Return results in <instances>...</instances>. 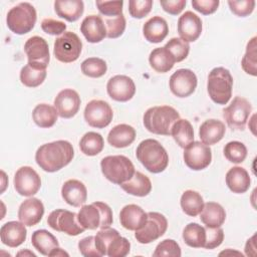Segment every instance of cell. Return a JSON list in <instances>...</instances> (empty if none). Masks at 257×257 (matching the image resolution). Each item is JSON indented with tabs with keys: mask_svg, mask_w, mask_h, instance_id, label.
Instances as JSON below:
<instances>
[{
	"mask_svg": "<svg viewBox=\"0 0 257 257\" xmlns=\"http://www.w3.org/2000/svg\"><path fill=\"white\" fill-rule=\"evenodd\" d=\"M219 4H220L219 0H193L192 1L193 8L204 15H209L217 11Z\"/></svg>",
	"mask_w": 257,
	"mask_h": 257,
	"instance_id": "obj_53",
	"label": "cell"
},
{
	"mask_svg": "<svg viewBox=\"0 0 257 257\" xmlns=\"http://www.w3.org/2000/svg\"><path fill=\"white\" fill-rule=\"evenodd\" d=\"M57 116L56 108L47 103L37 104L32 111V118L35 124L43 128L53 126L57 120Z\"/></svg>",
	"mask_w": 257,
	"mask_h": 257,
	"instance_id": "obj_36",
	"label": "cell"
},
{
	"mask_svg": "<svg viewBox=\"0 0 257 257\" xmlns=\"http://www.w3.org/2000/svg\"><path fill=\"white\" fill-rule=\"evenodd\" d=\"M27 236V230L22 222L10 221L2 225L0 229V238L4 245L16 248L20 246Z\"/></svg>",
	"mask_w": 257,
	"mask_h": 257,
	"instance_id": "obj_23",
	"label": "cell"
},
{
	"mask_svg": "<svg viewBox=\"0 0 257 257\" xmlns=\"http://www.w3.org/2000/svg\"><path fill=\"white\" fill-rule=\"evenodd\" d=\"M100 169L102 175L115 185L125 183L136 172L132 161L122 155L104 157L100 161Z\"/></svg>",
	"mask_w": 257,
	"mask_h": 257,
	"instance_id": "obj_7",
	"label": "cell"
},
{
	"mask_svg": "<svg viewBox=\"0 0 257 257\" xmlns=\"http://www.w3.org/2000/svg\"><path fill=\"white\" fill-rule=\"evenodd\" d=\"M109 97L115 101L125 102L133 98L136 93L134 80L126 75H114L110 77L106 84Z\"/></svg>",
	"mask_w": 257,
	"mask_h": 257,
	"instance_id": "obj_17",
	"label": "cell"
},
{
	"mask_svg": "<svg viewBox=\"0 0 257 257\" xmlns=\"http://www.w3.org/2000/svg\"><path fill=\"white\" fill-rule=\"evenodd\" d=\"M186 0H168V1H161L160 4L163 7L164 11L171 15H178L180 14L186 6Z\"/></svg>",
	"mask_w": 257,
	"mask_h": 257,
	"instance_id": "obj_54",
	"label": "cell"
},
{
	"mask_svg": "<svg viewBox=\"0 0 257 257\" xmlns=\"http://www.w3.org/2000/svg\"><path fill=\"white\" fill-rule=\"evenodd\" d=\"M139 162L153 174L164 172L169 165V156L165 148L154 139L142 141L136 151Z\"/></svg>",
	"mask_w": 257,
	"mask_h": 257,
	"instance_id": "obj_2",
	"label": "cell"
},
{
	"mask_svg": "<svg viewBox=\"0 0 257 257\" xmlns=\"http://www.w3.org/2000/svg\"><path fill=\"white\" fill-rule=\"evenodd\" d=\"M149 62L157 72L165 73L173 68L176 60L167 48L158 47L150 53Z\"/></svg>",
	"mask_w": 257,
	"mask_h": 257,
	"instance_id": "obj_35",
	"label": "cell"
},
{
	"mask_svg": "<svg viewBox=\"0 0 257 257\" xmlns=\"http://www.w3.org/2000/svg\"><path fill=\"white\" fill-rule=\"evenodd\" d=\"M36 19L37 14L34 6L28 2H21L8 11L6 23L13 33L23 35L34 28Z\"/></svg>",
	"mask_w": 257,
	"mask_h": 257,
	"instance_id": "obj_8",
	"label": "cell"
},
{
	"mask_svg": "<svg viewBox=\"0 0 257 257\" xmlns=\"http://www.w3.org/2000/svg\"><path fill=\"white\" fill-rule=\"evenodd\" d=\"M257 37L254 36L252 39L249 40L246 46V52L241 60V66L243 70L252 76L257 75V69H256V64H257V43H256Z\"/></svg>",
	"mask_w": 257,
	"mask_h": 257,
	"instance_id": "obj_41",
	"label": "cell"
},
{
	"mask_svg": "<svg viewBox=\"0 0 257 257\" xmlns=\"http://www.w3.org/2000/svg\"><path fill=\"white\" fill-rule=\"evenodd\" d=\"M81 71L84 75L92 78H98L105 74L107 70L106 62L98 57H89L82 61Z\"/></svg>",
	"mask_w": 257,
	"mask_h": 257,
	"instance_id": "obj_42",
	"label": "cell"
},
{
	"mask_svg": "<svg viewBox=\"0 0 257 257\" xmlns=\"http://www.w3.org/2000/svg\"><path fill=\"white\" fill-rule=\"evenodd\" d=\"M74 151L68 141L59 140L40 146L35 153L37 165L45 172L54 173L66 167L73 159Z\"/></svg>",
	"mask_w": 257,
	"mask_h": 257,
	"instance_id": "obj_1",
	"label": "cell"
},
{
	"mask_svg": "<svg viewBox=\"0 0 257 257\" xmlns=\"http://www.w3.org/2000/svg\"><path fill=\"white\" fill-rule=\"evenodd\" d=\"M94 241L101 256L124 257L131 250L130 241L120 236L117 230L110 227L100 229L94 236Z\"/></svg>",
	"mask_w": 257,
	"mask_h": 257,
	"instance_id": "obj_5",
	"label": "cell"
},
{
	"mask_svg": "<svg viewBox=\"0 0 257 257\" xmlns=\"http://www.w3.org/2000/svg\"><path fill=\"white\" fill-rule=\"evenodd\" d=\"M104 142L100 134L88 132L83 135L79 142V149L85 155L93 157L98 155L103 150Z\"/></svg>",
	"mask_w": 257,
	"mask_h": 257,
	"instance_id": "obj_39",
	"label": "cell"
},
{
	"mask_svg": "<svg viewBox=\"0 0 257 257\" xmlns=\"http://www.w3.org/2000/svg\"><path fill=\"white\" fill-rule=\"evenodd\" d=\"M46 68L43 65L28 62L20 70V81L27 87H37L45 80Z\"/></svg>",
	"mask_w": 257,
	"mask_h": 257,
	"instance_id": "obj_33",
	"label": "cell"
},
{
	"mask_svg": "<svg viewBox=\"0 0 257 257\" xmlns=\"http://www.w3.org/2000/svg\"><path fill=\"white\" fill-rule=\"evenodd\" d=\"M233 77L225 67H215L208 75L207 90L210 98L217 104H226L232 96Z\"/></svg>",
	"mask_w": 257,
	"mask_h": 257,
	"instance_id": "obj_6",
	"label": "cell"
},
{
	"mask_svg": "<svg viewBox=\"0 0 257 257\" xmlns=\"http://www.w3.org/2000/svg\"><path fill=\"white\" fill-rule=\"evenodd\" d=\"M228 5L233 14L239 17H245L250 15L255 7L254 0H240V1H228Z\"/></svg>",
	"mask_w": 257,
	"mask_h": 257,
	"instance_id": "obj_50",
	"label": "cell"
},
{
	"mask_svg": "<svg viewBox=\"0 0 257 257\" xmlns=\"http://www.w3.org/2000/svg\"><path fill=\"white\" fill-rule=\"evenodd\" d=\"M153 7L152 0H130L128 1V12L132 17L142 19L147 16Z\"/></svg>",
	"mask_w": 257,
	"mask_h": 257,
	"instance_id": "obj_47",
	"label": "cell"
},
{
	"mask_svg": "<svg viewBox=\"0 0 257 257\" xmlns=\"http://www.w3.org/2000/svg\"><path fill=\"white\" fill-rule=\"evenodd\" d=\"M224 156L229 162L240 164L244 162L247 157V148L241 142H229L224 147Z\"/></svg>",
	"mask_w": 257,
	"mask_h": 257,
	"instance_id": "obj_43",
	"label": "cell"
},
{
	"mask_svg": "<svg viewBox=\"0 0 257 257\" xmlns=\"http://www.w3.org/2000/svg\"><path fill=\"white\" fill-rule=\"evenodd\" d=\"M78 250L81 255L85 257H100L101 254L95 246L94 236H88L82 238L78 242Z\"/></svg>",
	"mask_w": 257,
	"mask_h": 257,
	"instance_id": "obj_51",
	"label": "cell"
},
{
	"mask_svg": "<svg viewBox=\"0 0 257 257\" xmlns=\"http://www.w3.org/2000/svg\"><path fill=\"white\" fill-rule=\"evenodd\" d=\"M14 189L24 197H32L41 187V179L37 172L29 167L24 166L18 169L14 175Z\"/></svg>",
	"mask_w": 257,
	"mask_h": 257,
	"instance_id": "obj_15",
	"label": "cell"
},
{
	"mask_svg": "<svg viewBox=\"0 0 257 257\" xmlns=\"http://www.w3.org/2000/svg\"><path fill=\"white\" fill-rule=\"evenodd\" d=\"M200 219L206 227H221L226 220L225 209L216 202H208L204 204L200 213Z\"/></svg>",
	"mask_w": 257,
	"mask_h": 257,
	"instance_id": "obj_30",
	"label": "cell"
},
{
	"mask_svg": "<svg viewBox=\"0 0 257 257\" xmlns=\"http://www.w3.org/2000/svg\"><path fill=\"white\" fill-rule=\"evenodd\" d=\"M106 28V37L117 38L124 32L125 18L123 14L114 17H103Z\"/></svg>",
	"mask_w": 257,
	"mask_h": 257,
	"instance_id": "obj_45",
	"label": "cell"
},
{
	"mask_svg": "<svg viewBox=\"0 0 257 257\" xmlns=\"http://www.w3.org/2000/svg\"><path fill=\"white\" fill-rule=\"evenodd\" d=\"M47 223L53 230L69 236H77L85 231L77 220V214L64 209L52 211L47 218Z\"/></svg>",
	"mask_w": 257,
	"mask_h": 257,
	"instance_id": "obj_12",
	"label": "cell"
},
{
	"mask_svg": "<svg viewBox=\"0 0 257 257\" xmlns=\"http://www.w3.org/2000/svg\"><path fill=\"white\" fill-rule=\"evenodd\" d=\"M136 139V130L128 124L120 123L113 126L107 136V142L110 146L121 149L128 147Z\"/></svg>",
	"mask_w": 257,
	"mask_h": 257,
	"instance_id": "obj_29",
	"label": "cell"
},
{
	"mask_svg": "<svg viewBox=\"0 0 257 257\" xmlns=\"http://www.w3.org/2000/svg\"><path fill=\"white\" fill-rule=\"evenodd\" d=\"M198 83L195 72L191 69L181 68L175 71L169 81L170 89L177 97H188L194 93Z\"/></svg>",
	"mask_w": 257,
	"mask_h": 257,
	"instance_id": "obj_16",
	"label": "cell"
},
{
	"mask_svg": "<svg viewBox=\"0 0 257 257\" xmlns=\"http://www.w3.org/2000/svg\"><path fill=\"white\" fill-rule=\"evenodd\" d=\"M184 162L193 171L206 169L212 161V151L202 142H193L184 149Z\"/></svg>",
	"mask_w": 257,
	"mask_h": 257,
	"instance_id": "obj_14",
	"label": "cell"
},
{
	"mask_svg": "<svg viewBox=\"0 0 257 257\" xmlns=\"http://www.w3.org/2000/svg\"><path fill=\"white\" fill-rule=\"evenodd\" d=\"M68 256V253H66L64 250H62L61 248H59V247H57V248H55L51 253H50V255L49 256Z\"/></svg>",
	"mask_w": 257,
	"mask_h": 257,
	"instance_id": "obj_55",
	"label": "cell"
},
{
	"mask_svg": "<svg viewBox=\"0 0 257 257\" xmlns=\"http://www.w3.org/2000/svg\"><path fill=\"white\" fill-rule=\"evenodd\" d=\"M54 10L60 18L74 22L83 14L84 4L81 0H56Z\"/></svg>",
	"mask_w": 257,
	"mask_h": 257,
	"instance_id": "obj_31",
	"label": "cell"
},
{
	"mask_svg": "<svg viewBox=\"0 0 257 257\" xmlns=\"http://www.w3.org/2000/svg\"><path fill=\"white\" fill-rule=\"evenodd\" d=\"M119 186L127 194L137 197L148 196L152 191L151 180L141 172H135L128 181Z\"/></svg>",
	"mask_w": 257,
	"mask_h": 257,
	"instance_id": "obj_32",
	"label": "cell"
},
{
	"mask_svg": "<svg viewBox=\"0 0 257 257\" xmlns=\"http://www.w3.org/2000/svg\"><path fill=\"white\" fill-rule=\"evenodd\" d=\"M62 199L70 206H83L87 199V190L85 185L75 179L67 180L61 188Z\"/></svg>",
	"mask_w": 257,
	"mask_h": 257,
	"instance_id": "obj_24",
	"label": "cell"
},
{
	"mask_svg": "<svg viewBox=\"0 0 257 257\" xmlns=\"http://www.w3.org/2000/svg\"><path fill=\"white\" fill-rule=\"evenodd\" d=\"M95 5L103 17H114L122 14L123 1H96Z\"/></svg>",
	"mask_w": 257,
	"mask_h": 257,
	"instance_id": "obj_48",
	"label": "cell"
},
{
	"mask_svg": "<svg viewBox=\"0 0 257 257\" xmlns=\"http://www.w3.org/2000/svg\"><path fill=\"white\" fill-rule=\"evenodd\" d=\"M252 105L244 97L235 96L231 103L223 109V117L232 130L242 131L251 114Z\"/></svg>",
	"mask_w": 257,
	"mask_h": 257,
	"instance_id": "obj_11",
	"label": "cell"
},
{
	"mask_svg": "<svg viewBox=\"0 0 257 257\" xmlns=\"http://www.w3.org/2000/svg\"><path fill=\"white\" fill-rule=\"evenodd\" d=\"M82 49L80 38L71 31H65L54 41L53 54L57 60L63 63H70L78 59Z\"/></svg>",
	"mask_w": 257,
	"mask_h": 257,
	"instance_id": "obj_9",
	"label": "cell"
},
{
	"mask_svg": "<svg viewBox=\"0 0 257 257\" xmlns=\"http://www.w3.org/2000/svg\"><path fill=\"white\" fill-rule=\"evenodd\" d=\"M185 243L192 248H203L206 241L205 227L198 223H190L183 230Z\"/></svg>",
	"mask_w": 257,
	"mask_h": 257,
	"instance_id": "obj_40",
	"label": "cell"
},
{
	"mask_svg": "<svg viewBox=\"0 0 257 257\" xmlns=\"http://www.w3.org/2000/svg\"><path fill=\"white\" fill-rule=\"evenodd\" d=\"M77 220L86 230L104 229L112 224V211L110 207L103 202H93L89 205L81 206Z\"/></svg>",
	"mask_w": 257,
	"mask_h": 257,
	"instance_id": "obj_4",
	"label": "cell"
},
{
	"mask_svg": "<svg viewBox=\"0 0 257 257\" xmlns=\"http://www.w3.org/2000/svg\"><path fill=\"white\" fill-rule=\"evenodd\" d=\"M168 228L166 217L158 212H149L145 224L135 232V238L141 244H149L162 237Z\"/></svg>",
	"mask_w": 257,
	"mask_h": 257,
	"instance_id": "obj_10",
	"label": "cell"
},
{
	"mask_svg": "<svg viewBox=\"0 0 257 257\" xmlns=\"http://www.w3.org/2000/svg\"><path fill=\"white\" fill-rule=\"evenodd\" d=\"M31 243L33 247L44 256H49L55 248L59 247L56 237L44 229L36 230L32 233Z\"/></svg>",
	"mask_w": 257,
	"mask_h": 257,
	"instance_id": "obj_34",
	"label": "cell"
},
{
	"mask_svg": "<svg viewBox=\"0 0 257 257\" xmlns=\"http://www.w3.org/2000/svg\"><path fill=\"white\" fill-rule=\"evenodd\" d=\"M182 255L181 248L179 244L173 239H166L159 243L153 253V256L161 257V256H172V257H180Z\"/></svg>",
	"mask_w": 257,
	"mask_h": 257,
	"instance_id": "obj_46",
	"label": "cell"
},
{
	"mask_svg": "<svg viewBox=\"0 0 257 257\" xmlns=\"http://www.w3.org/2000/svg\"><path fill=\"white\" fill-rule=\"evenodd\" d=\"M83 115L88 125L96 128H104L111 122L113 111L106 101L92 99L86 104Z\"/></svg>",
	"mask_w": 257,
	"mask_h": 257,
	"instance_id": "obj_13",
	"label": "cell"
},
{
	"mask_svg": "<svg viewBox=\"0 0 257 257\" xmlns=\"http://www.w3.org/2000/svg\"><path fill=\"white\" fill-rule=\"evenodd\" d=\"M171 136L179 147L185 149L194 142V130L191 122L185 118H179L173 125Z\"/></svg>",
	"mask_w": 257,
	"mask_h": 257,
	"instance_id": "obj_37",
	"label": "cell"
},
{
	"mask_svg": "<svg viewBox=\"0 0 257 257\" xmlns=\"http://www.w3.org/2000/svg\"><path fill=\"white\" fill-rule=\"evenodd\" d=\"M226 133V127L223 121L210 118L205 120L200 128H199V136L201 142L207 146H212L220 142Z\"/></svg>",
	"mask_w": 257,
	"mask_h": 257,
	"instance_id": "obj_26",
	"label": "cell"
},
{
	"mask_svg": "<svg viewBox=\"0 0 257 257\" xmlns=\"http://www.w3.org/2000/svg\"><path fill=\"white\" fill-rule=\"evenodd\" d=\"M143 33L149 42L160 43L167 37L169 26L163 17L154 16L144 24Z\"/></svg>",
	"mask_w": 257,
	"mask_h": 257,
	"instance_id": "obj_27",
	"label": "cell"
},
{
	"mask_svg": "<svg viewBox=\"0 0 257 257\" xmlns=\"http://www.w3.org/2000/svg\"><path fill=\"white\" fill-rule=\"evenodd\" d=\"M206 241L204 244L205 249H215L220 246L224 240V231L221 227L210 228L205 227Z\"/></svg>",
	"mask_w": 257,
	"mask_h": 257,
	"instance_id": "obj_49",
	"label": "cell"
},
{
	"mask_svg": "<svg viewBox=\"0 0 257 257\" xmlns=\"http://www.w3.org/2000/svg\"><path fill=\"white\" fill-rule=\"evenodd\" d=\"M22 254H24V255L28 254V255H30V256H33V257H35V256H36L34 253H32V252H29V251H26V252H24V251H21V252H19L17 255H22Z\"/></svg>",
	"mask_w": 257,
	"mask_h": 257,
	"instance_id": "obj_56",
	"label": "cell"
},
{
	"mask_svg": "<svg viewBox=\"0 0 257 257\" xmlns=\"http://www.w3.org/2000/svg\"><path fill=\"white\" fill-rule=\"evenodd\" d=\"M147 218L148 213L136 204H128L124 206L119 213L120 225L130 231L140 229L145 224Z\"/></svg>",
	"mask_w": 257,
	"mask_h": 257,
	"instance_id": "obj_25",
	"label": "cell"
},
{
	"mask_svg": "<svg viewBox=\"0 0 257 257\" xmlns=\"http://www.w3.org/2000/svg\"><path fill=\"white\" fill-rule=\"evenodd\" d=\"M54 107L62 118H71L79 110L80 97L79 94L70 88L63 89L58 92L54 99Z\"/></svg>",
	"mask_w": 257,
	"mask_h": 257,
	"instance_id": "obj_18",
	"label": "cell"
},
{
	"mask_svg": "<svg viewBox=\"0 0 257 257\" xmlns=\"http://www.w3.org/2000/svg\"><path fill=\"white\" fill-rule=\"evenodd\" d=\"M178 33L186 42L196 41L202 33V20L192 11H186L178 20Z\"/></svg>",
	"mask_w": 257,
	"mask_h": 257,
	"instance_id": "obj_20",
	"label": "cell"
},
{
	"mask_svg": "<svg viewBox=\"0 0 257 257\" xmlns=\"http://www.w3.org/2000/svg\"><path fill=\"white\" fill-rule=\"evenodd\" d=\"M180 204L185 214L191 217H196L203 210L205 203L203 197L198 192L187 190L182 194Z\"/></svg>",
	"mask_w": 257,
	"mask_h": 257,
	"instance_id": "obj_38",
	"label": "cell"
},
{
	"mask_svg": "<svg viewBox=\"0 0 257 257\" xmlns=\"http://www.w3.org/2000/svg\"><path fill=\"white\" fill-rule=\"evenodd\" d=\"M164 47L170 51L176 62H181L186 59L190 51L189 43L177 37L171 38Z\"/></svg>",
	"mask_w": 257,
	"mask_h": 257,
	"instance_id": "obj_44",
	"label": "cell"
},
{
	"mask_svg": "<svg viewBox=\"0 0 257 257\" xmlns=\"http://www.w3.org/2000/svg\"><path fill=\"white\" fill-rule=\"evenodd\" d=\"M80 31L90 43H98L106 37L105 24L99 15L86 16L80 24Z\"/></svg>",
	"mask_w": 257,
	"mask_h": 257,
	"instance_id": "obj_22",
	"label": "cell"
},
{
	"mask_svg": "<svg viewBox=\"0 0 257 257\" xmlns=\"http://www.w3.org/2000/svg\"><path fill=\"white\" fill-rule=\"evenodd\" d=\"M250 184V176L242 167H233L226 174V185L233 193L243 194L247 192Z\"/></svg>",
	"mask_w": 257,
	"mask_h": 257,
	"instance_id": "obj_28",
	"label": "cell"
},
{
	"mask_svg": "<svg viewBox=\"0 0 257 257\" xmlns=\"http://www.w3.org/2000/svg\"><path fill=\"white\" fill-rule=\"evenodd\" d=\"M24 51L26 53L29 63L48 66L50 55L49 47L46 40L40 36H32L28 38L24 44Z\"/></svg>",
	"mask_w": 257,
	"mask_h": 257,
	"instance_id": "obj_19",
	"label": "cell"
},
{
	"mask_svg": "<svg viewBox=\"0 0 257 257\" xmlns=\"http://www.w3.org/2000/svg\"><path fill=\"white\" fill-rule=\"evenodd\" d=\"M44 214L43 203L37 198H29L21 203L18 209V219L25 226L32 227L38 224Z\"/></svg>",
	"mask_w": 257,
	"mask_h": 257,
	"instance_id": "obj_21",
	"label": "cell"
},
{
	"mask_svg": "<svg viewBox=\"0 0 257 257\" xmlns=\"http://www.w3.org/2000/svg\"><path fill=\"white\" fill-rule=\"evenodd\" d=\"M180 118L179 112L170 105L153 106L144 114V125L152 134L170 136L174 123Z\"/></svg>",
	"mask_w": 257,
	"mask_h": 257,
	"instance_id": "obj_3",
	"label": "cell"
},
{
	"mask_svg": "<svg viewBox=\"0 0 257 257\" xmlns=\"http://www.w3.org/2000/svg\"><path fill=\"white\" fill-rule=\"evenodd\" d=\"M42 30L49 35H62L66 30V24L52 18H45L41 22Z\"/></svg>",
	"mask_w": 257,
	"mask_h": 257,
	"instance_id": "obj_52",
	"label": "cell"
}]
</instances>
